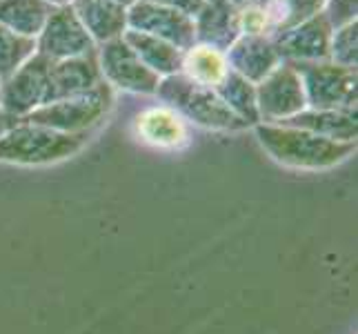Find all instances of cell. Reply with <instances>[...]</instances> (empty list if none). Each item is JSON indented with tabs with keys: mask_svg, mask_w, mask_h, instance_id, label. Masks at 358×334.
Returning <instances> with one entry per match:
<instances>
[{
	"mask_svg": "<svg viewBox=\"0 0 358 334\" xmlns=\"http://www.w3.org/2000/svg\"><path fill=\"white\" fill-rule=\"evenodd\" d=\"M289 65L299 71L310 109H356V67H343L331 60Z\"/></svg>",
	"mask_w": 358,
	"mask_h": 334,
	"instance_id": "5",
	"label": "cell"
},
{
	"mask_svg": "<svg viewBox=\"0 0 358 334\" xmlns=\"http://www.w3.org/2000/svg\"><path fill=\"white\" fill-rule=\"evenodd\" d=\"M98 67H101L103 81L109 88H116L131 94H156L160 76L134 54V49L120 39L98 45L96 49Z\"/></svg>",
	"mask_w": 358,
	"mask_h": 334,
	"instance_id": "6",
	"label": "cell"
},
{
	"mask_svg": "<svg viewBox=\"0 0 358 334\" xmlns=\"http://www.w3.org/2000/svg\"><path fill=\"white\" fill-rule=\"evenodd\" d=\"M20 123V118H16V116H11L9 111H5L3 107H0V139H3V136L14 127V125H18Z\"/></svg>",
	"mask_w": 358,
	"mask_h": 334,
	"instance_id": "28",
	"label": "cell"
},
{
	"mask_svg": "<svg viewBox=\"0 0 358 334\" xmlns=\"http://www.w3.org/2000/svg\"><path fill=\"white\" fill-rule=\"evenodd\" d=\"M256 136L271 158L296 169L334 167L356 152V141L341 143L305 130L276 125V123H258Z\"/></svg>",
	"mask_w": 358,
	"mask_h": 334,
	"instance_id": "1",
	"label": "cell"
},
{
	"mask_svg": "<svg viewBox=\"0 0 358 334\" xmlns=\"http://www.w3.org/2000/svg\"><path fill=\"white\" fill-rule=\"evenodd\" d=\"M54 5L47 0H0V25L27 39H38Z\"/></svg>",
	"mask_w": 358,
	"mask_h": 334,
	"instance_id": "20",
	"label": "cell"
},
{
	"mask_svg": "<svg viewBox=\"0 0 358 334\" xmlns=\"http://www.w3.org/2000/svg\"><path fill=\"white\" fill-rule=\"evenodd\" d=\"M205 3H214V0H205Z\"/></svg>",
	"mask_w": 358,
	"mask_h": 334,
	"instance_id": "32",
	"label": "cell"
},
{
	"mask_svg": "<svg viewBox=\"0 0 358 334\" xmlns=\"http://www.w3.org/2000/svg\"><path fill=\"white\" fill-rule=\"evenodd\" d=\"M90 134H65L20 120L0 139V160L16 165L58 163L80 152L87 145Z\"/></svg>",
	"mask_w": 358,
	"mask_h": 334,
	"instance_id": "2",
	"label": "cell"
},
{
	"mask_svg": "<svg viewBox=\"0 0 358 334\" xmlns=\"http://www.w3.org/2000/svg\"><path fill=\"white\" fill-rule=\"evenodd\" d=\"M331 32L334 29L318 11L296 27L274 36L271 41L282 63H314V60H329Z\"/></svg>",
	"mask_w": 358,
	"mask_h": 334,
	"instance_id": "11",
	"label": "cell"
},
{
	"mask_svg": "<svg viewBox=\"0 0 358 334\" xmlns=\"http://www.w3.org/2000/svg\"><path fill=\"white\" fill-rule=\"evenodd\" d=\"M134 134L141 143L158 150H180L189 143L187 120L167 105H154L136 114Z\"/></svg>",
	"mask_w": 358,
	"mask_h": 334,
	"instance_id": "12",
	"label": "cell"
},
{
	"mask_svg": "<svg viewBox=\"0 0 358 334\" xmlns=\"http://www.w3.org/2000/svg\"><path fill=\"white\" fill-rule=\"evenodd\" d=\"M227 3L234 9H243V7H256V5H263L265 0H227Z\"/></svg>",
	"mask_w": 358,
	"mask_h": 334,
	"instance_id": "29",
	"label": "cell"
},
{
	"mask_svg": "<svg viewBox=\"0 0 358 334\" xmlns=\"http://www.w3.org/2000/svg\"><path fill=\"white\" fill-rule=\"evenodd\" d=\"M196 25V43L212 45L220 52H227L229 45L241 36L236 22V9L227 0L205 3L203 9L194 16Z\"/></svg>",
	"mask_w": 358,
	"mask_h": 334,
	"instance_id": "17",
	"label": "cell"
},
{
	"mask_svg": "<svg viewBox=\"0 0 358 334\" xmlns=\"http://www.w3.org/2000/svg\"><path fill=\"white\" fill-rule=\"evenodd\" d=\"M329 60L343 67L358 65V20L331 32Z\"/></svg>",
	"mask_w": 358,
	"mask_h": 334,
	"instance_id": "24",
	"label": "cell"
},
{
	"mask_svg": "<svg viewBox=\"0 0 358 334\" xmlns=\"http://www.w3.org/2000/svg\"><path fill=\"white\" fill-rule=\"evenodd\" d=\"M180 74L187 76L196 85L214 90L229 74L227 56H225V52H220V49H216L212 45L194 43L192 47H187L182 52Z\"/></svg>",
	"mask_w": 358,
	"mask_h": 334,
	"instance_id": "18",
	"label": "cell"
},
{
	"mask_svg": "<svg viewBox=\"0 0 358 334\" xmlns=\"http://www.w3.org/2000/svg\"><path fill=\"white\" fill-rule=\"evenodd\" d=\"M127 29L152 34L156 39H163L176 45L180 52L196 43V25L189 14L180 9L136 0L127 9Z\"/></svg>",
	"mask_w": 358,
	"mask_h": 334,
	"instance_id": "10",
	"label": "cell"
},
{
	"mask_svg": "<svg viewBox=\"0 0 358 334\" xmlns=\"http://www.w3.org/2000/svg\"><path fill=\"white\" fill-rule=\"evenodd\" d=\"M112 105H114V88H109L103 81L85 94L60 98V101L36 107L20 120L56 132H65V134H85L92 132L96 125H101L105 116L109 114V109H112Z\"/></svg>",
	"mask_w": 358,
	"mask_h": 334,
	"instance_id": "4",
	"label": "cell"
},
{
	"mask_svg": "<svg viewBox=\"0 0 358 334\" xmlns=\"http://www.w3.org/2000/svg\"><path fill=\"white\" fill-rule=\"evenodd\" d=\"M276 125H287L296 130H305L331 141L354 143L356 141V109H303L296 116H289Z\"/></svg>",
	"mask_w": 358,
	"mask_h": 334,
	"instance_id": "16",
	"label": "cell"
},
{
	"mask_svg": "<svg viewBox=\"0 0 358 334\" xmlns=\"http://www.w3.org/2000/svg\"><path fill=\"white\" fill-rule=\"evenodd\" d=\"M49 5H54V7H63V5H69L71 0H47Z\"/></svg>",
	"mask_w": 358,
	"mask_h": 334,
	"instance_id": "30",
	"label": "cell"
},
{
	"mask_svg": "<svg viewBox=\"0 0 358 334\" xmlns=\"http://www.w3.org/2000/svg\"><path fill=\"white\" fill-rule=\"evenodd\" d=\"M236 22H238V32L247 36H269L267 27V18L261 5L256 7H243L236 9ZM271 39V36H269Z\"/></svg>",
	"mask_w": 358,
	"mask_h": 334,
	"instance_id": "26",
	"label": "cell"
},
{
	"mask_svg": "<svg viewBox=\"0 0 358 334\" xmlns=\"http://www.w3.org/2000/svg\"><path fill=\"white\" fill-rule=\"evenodd\" d=\"M49 103V58L34 54L7 81L0 83V107L22 118Z\"/></svg>",
	"mask_w": 358,
	"mask_h": 334,
	"instance_id": "8",
	"label": "cell"
},
{
	"mask_svg": "<svg viewBox=\"0 0 358 334\" xmlns=\"http://www.w3.org/2000/svg\"><path fill=\"white\" fill-rule=\"evenodd\" d=\"M225 56H227L229 69L236 71L238 76L247 78L254 85L261 83L267 74L280 63L274 41H271L269 36L241 34L238 39L229 45Z\"/></svg>",
	"mask_w": 358,
	"mask_h": 334,
	"instance_id": "14",
	"label": "cell"
},
{
	"mask_svg": "<svg viewBox=\"0 0 358 334\" xmlns=\"http://www.w3.org/2000/svg\"><path fill=\"white\" fill-rule=\"evenodd\" d=\"M118 3H120V5H125V7L129 9V7H131V5L136 3V0H118Z\"/></svg>",
	"mask_w": 358,
	"mask_h": 334,
	"instance_id": "31",
	"label": "cell"
},
{
	"mask_svg": "<svg viewBox=\"0 0 358 334\" xmlns=\"http://www.w3.org/2000/svg\"><path fill=\"white\" fill-rule=\"evenodd\" d=\"M156 96L163 101V105L176 109L185 120H192L196 125L229 132L247 127V123L234 114L214 90L192 83L180 71L160 78Z\"/></svg>",
	"mask_w": 358,
	"mask_h": 334,
	"instance_id": "3",
	"label": "cell"
},
{
	"mask_svg": "<svg viewBox=\"0 0 358 334\" xmlns=\"http://www.w3.org/2000/svg\"><path fill=\"white\" fill-rule=\"evenodd\" d=\"M256 107L261 123H280L307 109L305 90L299 71L280 63L256 85Z\"/></svg>",
	"mask_w": 358,
	"mask_h": 334,
	"instance_id": "7",
	"label": "cell"
},
{
	"mask_svg": "<svg viewBox=\"0 0 358 334\" xmlns=\"http://www.w3.org/2000/svg\"><path fill=\"white\" fill-rule=\"evenodd\" d=\"M320 14L325 16L331 29L345 27L358 20V0H323Z\"/></svg>",
	"mask_w": 358,
	"mask_h": 334,
	"instance_id": "25",
	"label": "cell"
},
{
	"mask_svg": "<svg viewBox=\"0 0 358 334\" xmlns=\"http://www.w3.org/2000/svg\"><path fill=\"white\" fill-rule=\"evenodd\" d=\"M36 54V39H27L0 25V83Z\"/></svg>",
	"mask_w": 358,
	"mask_h": 334,
	"instance_id": "23",
	"label": "cell"
},
{
	"mask_svg": "<svg viewBox=\"0 0 358 334\" xmlns=\"http://www.w3.org/2000/svg\"><path fill=\"white\" fill-rule=\"evenodd\" d=\"M218 98L223 101L234 114L243 118L247 125H258V107H256V85L250 83L247 78L238 76L236 71H231L225 76V81L214 88Z\"/></svg>",
	"mask_w": 358,
	"mask_h": 334,
	"instance_id": "21",
	"label": "cell"
},
{
	"mask_svg": "<svg viewBox=\"0 0 358 334\" xmlns=\"http://www.w3.org/2000/svg\"><path fill=\"white\" fill-rule=\"evenodd\" d=\"M98 83H103V74L98 67L96 52L76 58L49 60V103L85 94Z\"/></svg>",
	"mask_w": 358,
	"mask_h": 334,
	"instance_id": "13",
	"label": "cell"
},
{
	"mask_svg": "<svg viewBox=\"0 0 358 334\" xmlns=\"http://www.w3.org/2000/svg\"><path fill=\"white\" fill-rule=\"evenodd\" d=\"M122 41L134 49V54L143 60L145 67H150L160 78L180 71L182 52L176 45H171L163 39H156L152 34L136 32V29H125Z\"/></svg>",
	"mask_w": 358,
	"mask_h": 334,
	"instance_id": "19",
	"label": "cell"
},
{
	"mask_svg": "<svg viewBox=\"0 0 358 334\" xmlns=\"http://www.w3.org/2000/svg\"><path fill=\"white\" fill-rule=\"evenodd\" d=\"M69 5L96 45L120 39L127 29V7L118 0H71Z\"/></svg>",
	"mask_w": 358,
	"mask_h": 334,
	"instance_id": "15",
	"label": "cell"
},
{
	"mask_svg": "<svg viewBox=\"0 0 358 334\" xmlns=\"http://www.w3.org/2000/svg\"><path fill=\"white\" fill-rule=\"evenodd\" d=\"M147 3H156V5H165V7H174V9H180L185 14H189L192 18L199 14L203 9L205 0H147Z\"/></svg>",
	"mask_w": 358,
	"mask_h": 334,
	"instance_id": "27",
	"label": "cell"
},
{
	"mask_svg": "<svg viewBox=\"0 0 358 334\" xmlns=\"http://www.w3.org/2000/svg\"><path fill=\"white\" fill-rule=\"evenodd\" d=\"M320 5H323V0H265L261 7L267 18L269 36L274 39V36L287 32L299 22L318 14Z\"/></svg>",
	"mask_w": 358,
	"mask_h": 334,
	"instance_id": "22",
	"label": "cell"
},
{
	"mask_svg": "<svg viewBox=\"0 0 358 334\" xmlns=\"http://www.w3.org/2000/svg\"><path fill=\"white\" fill-rule=\"evenodd\" d=\"M96 43L83 27L76 11L71 5L54 7L49 14L43 32L36 39V54H41L49 60H63V58H76L96 52Z\"/></svg>",
	"mask_w": 358,
	"mask_h": 334,
	"instance_id": "9",
	"label": "cell"
}]
</instances>
